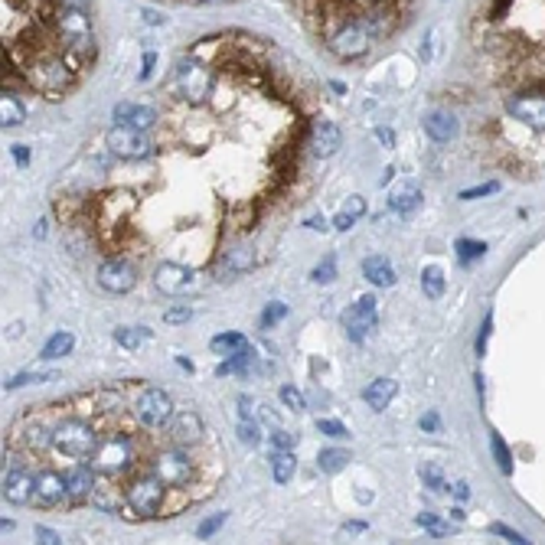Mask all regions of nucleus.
Segmentation results:
<instances>
[{"mask_svg": "<svg viewBox=\"0 0 545 545\" xmlns=\"http://www.w3.org/2000/svg\"><path fill=\"white\" fill-rule=\"evenodd\" d=\"M56 36H59L62 49L76 59H86L95 52V30H92V17H88L82 7H72V4H62L56 10Z\"/></svg>", "mask_w": 545, "mask_h": 545, "instance_id": "nucleus-1", "label": "nucleus"}, {"mask_svg": "<svg viewBox=\"0 0 545 545\" xmlns=\"http://www.w3.org/2000/svg\"><path fill=\"white\" fill-rule=\"evenodd\" d=\"M26 78H30V86L36 92L56 98V95H62L66 88L76 86V69H69V62L62 56H56V52H40L26 66Z\"/></svg>", "mask_w": 545, "mask_h": 545, "instance_id": "nucleus-2", "label": "nucleus"}, {"mask_svg": "<svg viewBox=\"0 0 545 545\" xmlns=\"http://www.w3.org/2000/svg\"><path fill=\"white\" fill-rule=\"evenodd\" d=\"M98 431L82 418H62L52 425V451H59L62 457L72 460H92L95 447H98Z\"/></svg>", "mask_w": 545, "mask_h": 545, "instance_id": "nucleus-3", "label": "nucleus"}, {"mask_svg": "<svg viewBox=\"0 0 545 545\" xmlns=\"http://www.w3.org/2000/svg\"><path fill=\"white\" fill-rule=\"evenodd\" d=\"M173 92L187 105H203L213 95V72L197 59V56H183L173 66Z\"/></svg>", "mask_w": 545, "mask_h": 545, "instance_id": "nucleus-4", "label": "nucleus"}, {"mask_svg": "<svg viewBox=\"0 0 545 545\" xmlns=\"http://www.w3.org/2000/svg\"><path fill=\"white\" fill-rule=\"evenodd\" d=\"M98 474H108V477H121L124 470H131L134 464V441L128 435H111L108 441H102L95 447L92 460H88Z\"/></svg>", "mask_w": 545, "mask_h": 545, "instance_id": "nucleus-5", "label": "nucleus"}, {"mask_svg": "<svg viewBox=\"0 0 545 545\" xmlns=\"http://www.w3.org/2000/svg\"><path fill=\"white\" fill-rule=\"evenodd\" d=\"M170 486L163 484L160 477H153V474H144V477H137L134 484L124 490V506L137 516H157L163 510V496H167Z\"/></svg>", "mask_w": 545, "mask_h": 545, "instance_id": "nucleus-6", "label": "nucleus"}, {"mask_svg": "<svg viewBox=\"0 0 545 545\" xmlns=\"http://www.w3.org/2000/svg\"><path fill=\"white\" fill-rule=\"evenodd\" d=\"M131 411H134L137 425H144L147 431H160V428H170L173 421V399L163 389H144Z\"/></svg>", "mask_w": 545, "mask_h": 545, "instance_id": "nucleus-7", "label": "nucleus"}, {"mask_svg": "<svg viewBox=\"0 0 545 545\" xmlns=\"http://www.w3.org/2000/svg\"><path fill=\"white\" fill-rule=\"evenodd\" d=\"M151 474L160 477L170 490H183V486H189V480H193V460H189V454L183 451V447L173 444V447L160 451L151 460Z\"/></svg>", "mask_w": 545, "mask_h": 545, "instance_id": "nucleus-8", "label": "nucleus"}, {"mask_svg": "<svg viewBox=\"0 0 545 545\" xmlns=\"http://www.w3.org/2000/svg\"><path fill=\"white\" fill-rule=\"evenodd\" d=\"M369 46H373V33H369V26L363 23V20H346V23L330 36V52L343 62L366 56Z\"/></svg>", "mask_w": 545, "mask_h": 545, "instance_id": "nucleus-9", "label": "nucleus"}, {"mask_svg": "<svg viewBox=\"0 0 545 545\" xmlns=\"http://www.w3.org/2000/svg\"><path fill=\"white\" fill-rule=\"evenodd\" d=\"M108 151L121 160H144L153 153V144L147 141V134L141 128H131V124H115L108 131Z\"/></svg>", "mask_w": 545, "mask_h": 545, "instance_id": "nucleus-10", "label": "nucleus"}, {"mask_svg": "<svg viewBox=\"0 0 545 545\" xmlns=\"http://www.w3.org/2000/svg\"><path fill=\"white\" fill-rule=\"evenodd\" d=\"M375 324H379V300H375L373 294H363V298L343 314V330H346V336L353 343L366 340L369 333L375 330Z\"/></svg>", "mask_w": 545, "mask_h": 545, "instance_id": "nucleus-11", "label": "nucleus"}, {"mask_svg": "<svg viewBox=\"0 0 545 545\" xmlns=\"http://www.w3.org/2000/svg\"><path fill=\"white\" fill-rule=\"evenodd\" d=\"M98 284L108 294H128L137 284V264L128 262V258H108L98 268Z\"/></svg>", "mask_w": 545, "mask_h": 545, "instance_id": "nucleus-12", "label": "nucleus"}, {"mask_svg": "<svg viewBox=\"0 0 545 545\" xmlns=\"http://www.w3.org/2000/svg\"><path fill=\"white\" fill-rule=\"evenodd\" d=\"M59 503H69V484L66 474L52 467H43L36 474V490H33V506L40 510H49V506H59Z\"/></svg>", "mask_w": 545, "mask_h": 545, "instance_id": "nucleus-13", "label": "nucleus"}, {"mask_svg": "<svg viewBox=\"0 0 545 545\" xmlns=\"http://www.w3.org/2000/svg\"><path fill=\"white\" fill-rule=\"evenodd\" d=\"M153 284H157V291H163V294L180 298V294H187V291L197 288V271H193V268H187V264L163 262L160 268L153 271Z\"/></svg>", "mask_w": 545, "mask_h": 545, "instance_id": "nucleus-14", "label": "nucleus"}, {"mask_svg": "<svg viewBox=\"0 0 545 545\" xmlns=\"http://www.w3.org/2000/svg\"><path fill=\"white\" fill-rule=\"evenodd\" d=\"M506 111H510V118L522 121L529 128L545 131V95H539V92L512 95L510 102H506Z\"/></svg>", "mask_w": 545, "mask_h": 545, "instance_id": "nucleus-15", "label": "nucleus"}, {"mask_svg": "<svg viewBox=\"0 0 545 545\" xmlns=\"http://www.w3.org/2000/svg\"><path fill=\"white\" fill-rule=\"evenodd\" d=\"M66 484H69V506L92 503L95 484H98V470L92 464H76V467L66 470Z\"/></svg>", "mask_w": 545, "mask_h": 545, "instance_id": "nucleus-16", "label": "nucleus"}, {"mask_svg": "<svg viewBox=\"0 0 545 545\" xmlns=\"http://www.w3.org/2000/svg\"><path fill=\"white\" fill-rule=\"evenodd\" d=\"M340 147H343L340 124H333V121H327V118H317L314 124H310V153H314V157L327 160V157H333Z\"/></svg>", "mask_w": 545, "mask_h": 545, "instance_id": "nucleus-17", "label": "nucleus"}, {"mask_svg": "<svg viewBox=\"0 0 545 545\" xmlns=\"http://www.w3.org/2000/svg\"><path fill=\"white\" fill-rule=\"evenodd\" d=\"M33 490H36V474H30L26 467H10L4 474V500L13 503V506L33 503Z\"/></svg>", "mask_w": 545, "mask_h": 545, "instance_id": "nucleus-18", "label": "nucleus"}, {"mask_svg": "<svg viewBox=\"0 0 545 545\" xmlns=\"http://www.w3.org/2000/svg\"><path fill=\"white\" fill-rule=\"evenodd\" d=\"M170 441L177 447H193V444L203 441V421H199L197 411H180V415H173Z\"/></svg>", "mask_w": 545, "mask_h": 545, "instance_id": "nucleus-19", "label": "nucleus"}, {"mask_svg": "<svg viewBox=\"0 0 545 545\" xmlns=\"http://www.w3.org/2000/svg\"><path fill=\"white\" fill-rule=\"evenodd\" d=\"M395 395H399V382H395V379H389V375L375 379V382H369L366 389H363V402H366L373 411H385Z\"/></svg>", "mask_w": 545, "mask_h": 545, "instance_id": "nucleus-20", "label": "nucleus"}, {"mask_svg": "<svg viewBox=\"0 0 545 545\" xmlns=\"http://www.w3.org/2000/svg\"><path fill=\"white\" fill-rule=\"evenodd\" d=\"M115 121H118V124H131V128L147 131V128H153V124H157V111H153L151 105L124 102V105H118V108H115Z\"/></svg>", "mask_w": 545, "mask_h": 545, "instance_id": "nucleus-21", "label": "nucleus"}, {"mask_svg": "<svg viewBox=\"0 0 545 545\" xmlns=\"http://www.w3.org/2000/svg\"><path fill=\"white\" fill-rule=\"evenodd\" d=\"M421 124H425V134L431 141H438V144H447V141L457 137V118L447 115V111H431Z\"/></svg>", "mask_w": 545, "mask_h": 545, "instance_id": "nucleus-22", "label": "nucleus"}, {"mask_svg": "<svg viewBox=\"0 0 545 545\" xmlns=\"http://www.w3.org/2000/svg\"><path fill=\"white\" fill-rule=\"evenodd\" d=\"M363 274H366V281L373 288H392L395 284V268L389 264V258L382 255H369L363 262Z\"/></svg>", "mask_w": 545, "mask_h": 545, "instance_id": "nucleus-23", "label": "nucleus"}, {"mask_svg": "<svg viewBox=\"0 0 545 545\" xmlns=\"http://www.w3.org/2000/svg\"><path fill=\"white\" fill-rule=\"evenodd\" d=\"M418 206H421V189H418L415 183H399V187L389 193V209L399 216L415 213Z\"/></svg>", "mask_w": 545, "mask_h": 545, "instance_id": "nucleus-24", "label": "nucleus"}, {"mask_svg": "<svg viewBox=\"0 0 545 545\" xmlns=\"http://www.w3.org/2000/svg\"><path fill=\"white\" fill-rule=\"evenodd\" d=\"M115 477L108 474H98V484H95V493H92V503L98 506L102 512H115L124 503V493H118V486L111 484Z\"/></svg>", "mask_w": 545, "mask_h": 545, "instance_id": "nucleus-25", "label": "nucleus"}, {"mask_svg": "<svg viewBox=\"0 0 545 545\" xmlns=\"http://www.w3.org/2000/svg\"><path fill=\"white\" fill-rule=\"evenodd\" d=\"M209 349H213L216 356H235V353H245L248 349V336L239 330H229V333H219V336H213L209 340Z\"/></svg>", "mask_w": 545, "mask_h": 545, "instance_id": "nucleus-26", "label": "nucleus"}, {"mask_svg": "<svg viewBox=\"0 0 545 545\" xmlns=\"http://www.w3.org/2000/svg\"><path fill=\"white\" fill-rule=\"evenodd\" d=\"M294 474H298V457H294V451H274V457H271V480L274 484L278 486L291 484Z\"/></svg>", "mask_w": 545, "mask_h": 545, "instance_id": "nucleus-27", "label": "nucleus"}, {"mask_svg": "<svg viewBox=\"0 0 545 545\" xmlns=\"http://www.w3.org/2000/svg\"><path fill=\"white\" fill-rule=\"evenodd\" d=\"M23 121H26L23 102H20L13 92H4V98H0V124H4V128H17Z\"/></svg>", "mask_w": 545, "mask_h": 545, "instance_id": "nucleus-28", "label": "nucleus"}, {"mask_svg": "<svg viewBox=\"0 0 545 545\" xmlns=\"http://www.w3.org/2000/svg\"><path fill=\"white\" fill-rule=\"evenodd\" d=\"M72 346H76V336L69 330H59V333H52L49 340L43 343V353L40 356L43 359H62V356H69L72 353Z\"/></svg>", "mask_w": 545, "mask_h": 545, "instance_id": "nucleus-29", "label": "nucleus"}, {"mask_svg": "<svg viewBox=\"0 0 545 545\" xmlns=\"http://www.w3.org/2000/svg\"><path fill=\"white\" fill-rule=\"evenodd\" d=\"M363 213H366V199H363V197H349V203L343 206L340 213H336V219H333V229H340V232L353 229Z\"/></svg>", "mask_w": 545, "mask_h": 545, "instance_id": "nucleus-30", "label": "nucleus"}, {"mask_svg": "<svg viewBox=\"0 0 545 545\" xmlns=\"http://www.w3.org/2000/svg\"><path fill=\"white\" fill-rule=\"evenodd\" d=\"M346 460H349L346 451H340V447H327V451L317 454V470H320V474H336V470L346 467Z\"/></svg>", "mask_w": 545, "mask_h": 545, "instance_id": "nucleus-31", "label": "nucleus"}, {"mask_svg": "<svg viewBox=\"0 0 545 545\" xmlns=\"http://www.w3.org/2000/svg\"><path fill=\"white\" fill-rule=\"evenodd\" d=\"M147 336H151L147 327H118V330H115V340H118L124 349H141L147 343Z\"/></svg>", "mask_w": 545, "mask_h": 545, "instance_id": "nucleus-32", "label": "nucleus"}, {"mask_svg": "<svg viewBox=\"0 0 545 545\" xmlns=\"http://www.w3.org/2000/svg\"><path fill=\"white\" fill-rule=\"evenodd\" d=\"M49 379H56V369H30V373H20L13 375L10 382H4V389L7 392H13V389H20V385H40V382H49Z\"/></svg>", "mask_w": 545, "mask_h": 545, "instance_id": "nucleus-33", "label": "nucleus"}, {"mask_svg": "<svg viewBox=\"0 0 545 545\" xmlns=\"http://www.w3.org/2000/svg\"><path fill=\"white\" fill-rule=\"evenodd\" d=\"M418 474H421V484H425L431 493H444V490H447L444 470L438 467V464H421V467H418Z\"/></svg>", "mask_w": 545, "mask_h": 545, "instance_id": "nucleus-34", "label": "nucleus"}, {"mask_svg": "<svg viewBox=\"0 0 545 545\" xmlns=\"http://www.w3.org/2000/svg\"><path fill=\"white\" fill-rule=\"evenodd\" d=\"M421 288H425V294L431 300H438L444 294V271L441 268H435V264H431V268H425V271H421Z\"/></svg>", "mask_w": 545, "mask_h": 545, "instance_id": "nucleus-35", "label": "nucleus"}, {"mask_svg": "<svg viewBox=\"0 0 545 545\" xmlns=\"http://www.w3.org/2000/svg\"><path fill=\"white\" fill-rule=\"evenodd\" d=\"M490 444H493V457H496V467L510 477L512 474V454H510V447H506V441H503V435L500 431H490Z\"/></svg>", "mask_w": 545, "mask_h": 545, "instance_id": "nucleus-36", "label": "nucleus"}, {"mask_svg": "<svg viewBox=\"0 0 545 545\" xmlns=\"http://www.w3.org/2000/svg\"><path fill=\"white\" fill-rule=\"evenodd\" d=\"M486 255V242H474V239H460L457 242V258L460 262H474V258Z\"/></svg>", "mask_w": 545, "mask_h": 545, "instance_id": "nucleus-37", "label": "nucleus"}, {"mask_svg": "<svg viewBox=\"0 0 545 545\" xmlns=\"http://www.w3.org/2000/svg\"><path fill=\"white\" fill-rule=\"evenodd\" d=\"M418 526L428 529V532H431L435 539L447 536V522H444L441 516H438V512H421V516H418Z\"/></svg>", "mask_w": 545, "mask_h": 545, "instance_id": "nucleus-38", "label": "nucleus"}, {"mask_svg": "<svg viewBox=\"0 0 545 545\" xmlns=\"http://www.w3.org/2000/svg\"><path fill=\"white\" fill-rule=\"evenodd\" d=\"M317 284H330L333 278H336V255H327L324 262L314 268V274H310Z\"/></svg>", "mask_w": 545, "mask_h": 545, "instance_id": "nucleus-39", "label": "nucleus"}, {"mask_svg": "<svg viewBox=\"0 0 545 545\" xmlns=\"http://www.w3.org/2000/svg\"><path fill=\"white\" fill-rule=\"evenodd\" d=\"M281 402H284V409H291V411H304L307 409L304 392L294 389V385H281Z\"/></svg>", "mask_w": 545, "mask_h": 545, "instance_id": "nucleus-40", "label": "nucleus"}, {"mask_svg": "<svg viewBox=\"0 0 545 545\" xmlns=\"http://www.w3.org/2000/svg\"><path fill=\"white\" fill-rule=\"evenodd\" d=\"M317 431L327 438H336V441H340V438H349V428L343 425V421H333V418H320V421H317Z\"/></svg>", "mask_w": 545, "mask_h": 545, "instance_id": "nucleus-41", "label": "nucleus"}, {"mask_svg": "<svg viewBox=\"0 0 545 545\" xmlns=\"http://www.w3.org/2000/svg\"><path fill=\"white\" fill-rule=\"evenodd\" d=\"M235 431H239V441H245L248 447H255V444L262 441V435H258V425L252 421V418H239V428H235Z\"/></svg>", "mask_w": 545, "mask_h": 545, "instance_id": "nucleus-42", "label": "nucleus"}, {"mask_svg": "<svg viewBox=\"0 0 545 545\" xmlns=\"http://www.w3.org/2000/svg\"><path fill=\"white\" fill-rule=\"evenodd\" d=\"M268 441H271L274 451H294V447H298V435H291V431H284V428H278Z\"/></svg>", "mask_w": 545, "mask_h": 545, "instance_id": "nucleus-43", "label": "nucleus"}, {"mask_svg": "<svg viewBox=\"0 0 545 545\" xmlns=\"http://www.w3.org/2000/svg\"><path fill=\"white\" fill-rule=\"evenodd\" d=\"M189 317H193L189 304H177V307H167V310H163V324H187Z\"/></svg>", "mask_w": 545, "mask_h": 545, "instance_id": "nucleus-44", "label": "nucleus"}, {"mask_svg": "<svg viewBox=\"0 0 545 545\" xmlns=\"http://www.w3.org/2000/svg\"><path fill=\"white\" fill-rule=\"evenodd\" d=\"M281 317H288V304H268L262 314V327H274Z\"/></svg>", "mask_w": 545, "mask_h": 545, "instance_id": "nucleus-45", "label": "nucleus"}, {"mask_svg": "<svg viewBox=\"0 0 545 545\" xmlns=\"http://www.w3.org/2000/svg\"><path fill=\"white\" fill-rule=\"evenodd\" d=\"M490 532H493V536H503L506 542H516V545H526L529 542L522 532H516V529H510V526H503V522H493V526H490Z\"/></svg>", "mask_w": 545, "mask_h": 545, "instance_id": "nucleus-46", "label": "nucleus"}, {"mask_svg": "<svg viewBox=\"0 0 545 545\" xmlns=\"http://www.w3.org/2000/svg\"><path fill=\"white\" fill-rule=\"evenodd\" d=\"M248 359H252V356H248V349H245V353H235V356H229V363H222V366H219V375H229V373H239V369H245Z\"/></svg>", "mask_w": 545, "mask_h": 545, "instance_id": "nucleus-47", "label": "nucleus"}, {"mask_svg": "<svg viewBox=\"0 0 545 545\" xmlns=\"http://www.w3.org/2000/svg\"><path fill=\"white\" fill-rule=\"evenodd\" d=\"M222 522H225V512H216V516H209V520L197 529V536L199 539H209L213 532H219V529H222Z\"/></svg>", "mask_w": 545, "mask_h": 545, "instance_id": "nucleus-48", "label": "nucleus"}, {"mask_svg": "<svg viewBox=\"0 0 545 545\" xmlns=\"http://www.w3.org/2000/svg\"><path fill=\"white\" fill-rule=\"evenodd\" d=\"M490 333H493V314H486V317H484V327H480V336H477V356H484V353H486Z\"/></svg>", "mask_w": 545, "mask_h": 545, "instance_id": "nucleus-49", "label": "nucleus"}, {"mask_svg": "<svg viewBox=\"0 0 545 545\" xmlns=\"http://www.w3.org/2000/svg\"><path fill=\"white\" fill-rule=\"evenodd\" d=\"M496 189H500V183H484V187L464 189V193H460V199H480V197H490V193H496Z\"/></svg>", "mask_w": 545, "mask_h": 545, "instance_id": "nucleus-50", "label": "nucleus"}, {"mask_svg": "<svg viewBox=\"0 0 545 545\" xmlns=\"http://www.w3.org/2000/svg\"><path fill=\"white\" fill-rule=\"evenodd\" d=\"M36 542H43V545H59V542H62V536L56 532V529L36 526Z\"/></svg>", "mask_w": 545, "mask_h": 545, "instance_id": "nucleus-51", "label": "nucleus"}, {"mask_svg": "<svg viewBox=\"0 0 545 545\" xmlns=\"http://www.w3.org/2000/svg\"><path fill=\"white\" fill-rule=\"evenodd\" d=\"M245 268H252V255L248 252H235V255H229V271H245Z\"/></svg>", "mask_w": 545, "mask_h": 545, "instance_id": "nucleus-52", "label": "nucleus"}, {"mask_svg": "<svg viewBox=\"0 0 545 545\" xmlns=\"http://www.w3.org/2000/svg\"><path fill=\"white\" fill-rule=\"evenodd\" d=\"M418 425H421V431H428V435H435L438 428H441V418H438L435 411H428V415H421V421H418Z\"/></svg>", "mask_w": 545, "mask_h": 545, "instance_id": "nucleus-53", "label": "nucleus"}, {"mask_svg": "<svg viewBox=\"0 0 545 545\" xmlns=\"http://www.w3.org/2000/svg\"><path fill=\"white\" fill-rule=\"evenodd\" d=\"M304 225H307V229H314V232H327V229H330V222H327L324 216H310Z\"/></svg>", "mask_w": 545, "mask_h": 545, "instance_id": "nucleus-54", "label": "nucleus"}, {"mask_svg": "<svg viewBox=\"0 0 545 545\" xmlns=\"http://www.w3.org/2000/svg\"><path fill=\"white\" fill-rule=\"evenodd\" d=\"M451 490H454V496H457L460 503H464V500H470V484H467V480H457V484H454Z\"/></svg>", "mask_w": 545, "mask_h": 545, "instance_id": "nucleus-55", "label": "nucleus"}, {"mask_svg": "<svg viewBox=\"0 0 545 545\" xmlns=\"http://www.w3.org/2000/svg\"><path fill=\"white\" fill-rule=\"evenodd\" d=\"M13 160H17V167H26V163H30V151H26L23 144H17L13 147Z\"/></svg>", "mask_w": 545, "mask_h": 545, "instance_id": "nucleus-56", "label": "nucleus"}, {"mask_svg": "<svg viewBox=\"0 0 545 545\" xmlns=\"http://www.w3.org/2000/svg\"><path fill=\"white\" fill-rule=\"evenodd\" d=\"M375 137L382 141V147H395V137H392V131H389V128H379V131H375Z\"/></svg>", "mask_w": 545, "mask_h": 545, "instance_id": "nucleus-57", "label": "nucleus"}, {"mask_svg": "<svg viewBox=\"0 0 545 545\" xmlns=\"http://www.w3.org/2000/svg\"><path fill=\"white\" fill-rule=\"evenodd\" d=\"M153 52H144V69H141V78H151V72H153Z\"/></svg>", "mask_w": 545, "mask_h": 545, "instance_id": "nucleus-58", "label": "nucleus"}, {"mask_svg": "<svg viewBox=\"0 0 545 545\" xmlns=\"http://www.w3.org/2000/svg\"><path fill=\"white\" fill-rule=\"evenodd\" d=\"M144 20H147L151 26H160V23H163V17L157 13V10H144Z\"/></svg>", "mask_w": 545, "mask_h": 545, "instance_id": "nucleus-59", "label": "nucleus"}, {"mask_svg": "<svg viewBox=\"0 0 545 545\" xmlns=\"http://www.w3.org/2000/svg\"><path fill=\"white\" fill-rule=\"evenodd\" d=\"M363 529H366L363 522H349V526H346V532H363Z\"/></svg>", "mask_w": 545, "mask_h": 545, "instance_id": "nucleus-60", "label": "nucleus"}, {"mask_svg": "<svg viewBox=\"0 0 545 545\" xmlns=\"http://www.w3.org/2000/svg\"><path fill=\"white\" fill-rule=\"evenodd\" d=\"M62 4H72V7H82L86 0H62Z\"/></svg>", "mask_w": 545, "mask_h": 545, "instance_id": "nucleus-61", "label": "nucleus"}, {"mask_svg": "<svg viewBox=\"0 0 545 545\" xmlns=\"http://www.w3.org/2000/svg\"><path fill=\"white\" fill-rule=\"evenodd\" d=\"M199 4H209V0H199Z\"/></svg>", "mask_w": 545, "mask_h": 545, "instance_id": "nucleus-62", "label": "nucleus"}]
</instances>
